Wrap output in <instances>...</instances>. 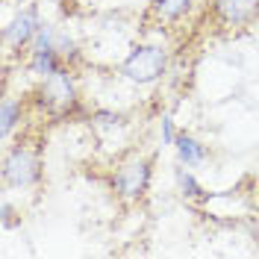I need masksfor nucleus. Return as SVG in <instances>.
I'll return each instance as SVG.
<instances>
[{
    "mask_svg": "<svg viewBox=\"0 0 259 259\" xmlns=\"http://www.w3.org/2000/svg\"><path fill=\"white\" fill-rule=\"evenodd\" d=\"M165 68H168V53H165L159 45H139V48L124 59L121 74H124L130 82L147 85V82L159 80L162 74H165Z\"/></svg>",
    "mask_w": 259,
    "mask_h": 259,
    "instance_id": "obj_1",
    "label": "nucleus"
},
{
    "mask_svg": "<svg viewBox=\"0 0 259 259\" xmlns=\"http://www.w3.org/2000/svg\"><path fill=\"white\" fill-rule=\"evenodd\" d=\"M38 153L27 145H18L6 153L3 159V186L6 189H30L38 180Z\"/></svg>",
    "mask_w": 259,
    "mask_h": 259,
    "instance_id": "obj_2",
    "label": "nucleus"
},
{
    "mask_svg": "<svg viewBox=\"0 0 259 259\" xmlns=\"http://www.w3.org/2000/svg\"><path fill=\"white\" fill-rule=\"evenodd\" d=\"M147 183H150V159L147 156H130L115 171V192L127 203L145 197Z\"/></svg>",
    "mask_w": 259,
    "mask_h": 259,
    "instance_id": "obj_3",
    "label": "nucleus"
},
{
    "mask_svg": "<svg viewBox=\"0 0 259 259\" xmlns=\"http://www.w3.org/2000/svg\"><path fill=\"white\" fill-rule=\"evenodd\" d=\"M41 97H45V106L48 109H53V112H68L74 106V100H77V89H74L71 74L62 71V68H56L53 74H48L45 82H41Z\"/></svg>",
    "mask_w": 259,
    "mask_h": 259,
    "instance_id": "obj_4",
    "label": "nucleus"
},
{
    "mask_svg": "<svg viewBox=\"0 0 259 259\" xmlns=\"http://www.w3.org/2000/svg\"><path fill=\"white\" fill-rule=\"evenodd\" d=\"M215 15L230 27H242L259 15V0H212Z\"/></svg>",
    "mask_w": 259,
    "mask_h": 259,
    "instance_id": "obj_5",
    "label": "nucleus"
},
{
    "mask_svg": "<svg viewBox=\"0 0 259 259\" xmlns=\"http://www.w3.org/2000/svg\"><path fill=\"white\" fill-rule=\"evenodd\" d=\"M38 30H41V24H38L35 9H27V12H21V15L6 27L3 38H6L9 48H24V45H30L32 38L38 35Z\"/></svg>",
    "mask_w": 259,
    "mask_h": 259,
    "instance_id": "obj_6",
    "label": "nucleus"
},
{
    "mask_svg": "<svg viewBox=\"0 0 259 259\" xmlns=\"http://www.w3.org/2000/svg\"><path fill=\"white\" fill-rule=\"evenodd\" d=\"M194 0H153L150 3V18L156 24H174L183 15H189Z\"/></svg>",
    "mask_w": 259,
    "mask_h": 259,
    "instance_id": "obj_7",
    "label": "nucleus"
},
{
    "mask_svg": "<svg viewBox=\"0 0 259 259\" xmlns=\"http://www.w3.org/2000/svg\"><path fill=\"white\" fill-rule=\"evenodd\" d=\"M177 147H180V159L186 162V165H194V162H200L203 156H206V150L197 145L194 139H189V136H180Z\"/></svg>",
    "mask_w": 259,
    "mask_h": 259,
    "instance_id": "obj_8",
    "label": "nucleus"
},
{
    "mask_svg": "<svg viewBox=\"0 0 259 259\" xmlns=\"http://www.w3.org/2000/svg\"><path fill=\"white\" fill-rule=\"evenodd\" d=\"M18 118H21V103L18 100H3V115H0V136L6 139L12 127L18 124Z\"/></svg>",
    "mask_w": 259,
    "mask_h": 259,
    "instance_id": "obj_9",
    "label": "nucleus"
},
{
    "mask_svg": "<svg viewBox=\"0 0 259 259\" xmlns=\"http://www.w3.org/2000/svg\"><path fill=\"white\" fill-rule=\"evenodd\" d=\"M177 180H180V186H183V192L189 194V197H197L200 194V189H197V183H194L186 171H177Z\"/></svg>",
    "mask_w": 259,
    "mask_h": 259,
    "instance_id": "obj_10",
    "label": "nucleus"
},
{
    "mask_svg": "<svg viewBox=\"0 0 259 259\" xmlns=\"http://www.w3.org/2000/svg\"><path fill=\"white\" fill-rule=\"evenodd\" d=\"M162 133H165V142H171V139H174V130H171V121H168V118L162 121Z\"/></svg>",
    "mask_w": 259,
    "mask_h": 259,
    "instance_id": "obj_11",
    "label": "nucleus"
}]
</instances>
